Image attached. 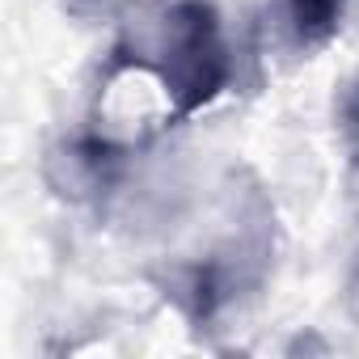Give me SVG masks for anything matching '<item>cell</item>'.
<instances>
[{
    "label": "cell",
    "instance_id": "cell-1",
    "mask_svg": "<svg viewBox=\"0 0 359 359\" xmlns=\"http://www.w3.org/2000/svg\"><path fill=\"white\" fill-rule=\"evenodd\" d=\"M148 76L165 97V118L182 123L208 110L233 81V47L212 0H131L118 13V34L102 85Z\"/></svg>",
    "mask_w": 359,
    "mask_h": 359
},
{
    "label": "cell",
    "instance_id": "cell-2",
    "mask_svg": "<svg viewBox=\"0 0 359 359\" xmlns=\"http://www.w3.org/2000/svg\"><path fill=\"white\" fill-rule=\"evenodd\" d=\"M127 156H131V148L110 135H76V140H60L47 152L43 177L60 199L85 203V199H97L118 187Z\"/></svg>",
    "mask_w": 359,
    "mask_h": 359
},
{
    "label": "cell",
    "instance_id": "cell-3",
    "mask_svg": "<svg viewBox=\"0 0 359 359\" xmlns=\"http://www.w3.org/2000/svg\"><path fill=\"white\" fill-rule=\"evenodd\" d=\"M342 13H346V0H283L287 34H292V43L304 47V51L325 47V43L338 34Z\"/></svg>",
    "mask_w": 359,
    "mask_h": 359
},
{
    "label": "cell",
    "instance_id": "cell-4",
    "mask_svg": "<svg viewBox=\"0 0 359 359\" xmlns=\"http://www.w3.org/2000/svg\"><path fill=\"white\" fill-rule=\"evenodd\" d=\"M334 127H338V144H342L346 161L359 169V76H351V81L338 89V102H334Z\"/></svg>",
    "mask_w": 359,
    "mask_h": 359
},
{
    "label": "cell",
    "instance_id": "cell-5",
    "mask_svg": "<svg viewBox=\"0 0 359 359\" xmlns=\"http://www.w3.org/2000/svg\"><path fill=\"white\" fill-rule=\"evenodd\" d=\"M68 5L81 13H123L131 0H68Z\"/></svg>",
    "mask_w": 359,
    "mask_h": 359
},
{
    "label": "cell",
    "instance_id": "cell-6",
    "mask_svg": "<svg viewBox=\"0 0 359 359\" xmlns=\"http://www.w3.org/2000/svg\"><path fill=\"white\" fill-rule=\"evenodd\" d=\"M346 292H351V309L359 313V254H355V266H351V283H346Z\"/></svg>",
    "mask_w": 359,
    "mask_h": 359
}]
</instances>
